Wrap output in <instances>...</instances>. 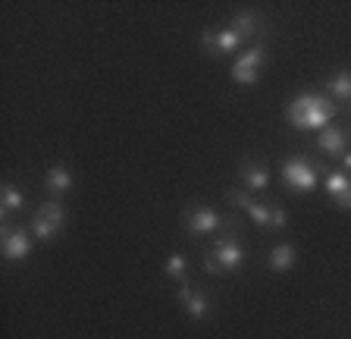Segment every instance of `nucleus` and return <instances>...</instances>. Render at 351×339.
Returning <instances> with one entry per match:
<instances>
[{"mask_svg":"<svg viewBox=\"0 0 351 339\" xmlns=\"http://www.w3.org/2000/svg\"><path fill=\"white\" fill-rule=\"evenodd\" d=\"M332 117H336V101L329 95H314V91H304L285 107L289 126L301 132H323Z\"/></svg>","mask_w":351,"mask_h":339,"instance_id":"obj_1","label":"nucleus"},{"mask_svg":"<svg viewBox=\"0 0 351 339\" xmlns=\"http://www.w3.org/2000/svg\"><path fill=\"white\" fill-rule=\"evenodd\" d=\"M229 201L232 204H239L245 214L251 217V220L257 223V226H263V229H282L285 223H289V217H285V211L282 207H270V204H261V201H254L248 192H229Z\"/></svg>","mask_w":351,"mask_h":339,"instance_id":"obj_2","label":"nucleus"},{"mask_svg":"<svg viewBox=\"0 0 351 339\" xmlns=\"http://www.w3.org/2000/svg\"><path fill=\"white\" fill-rule=\"evenodd\" d=\"M63 223H66L63 204L47 201V204H41V207H38V214L32 217V236H35L38 242H53V239L60 236Z\"/></svg>","mask_w":351,"mask_h":339,"instance_id":"obj_3","label":"nucleus"},{"mask_svg":"<svg viewBox=\"0 0 351 339\" xmlns=\"http://www.w3.org/2000/svg\"><path fill=\"white\" fill-rule=\"evenodd\" d=\"M282 183L292 192H314L317 189V167L307 157H289L282 163Z\"/></svg>","mask_w":351,"mask_h":339,"instance_id":"obj_4","label":"nucleus"},{"mask_svg":"<svg viewBox=\"0 0 351 339\" xmlns=\"http://www.w3.org/2000/svg\"><path fill=\"white\" fill-rule=\"evenodd\" d=\"M0 251H3V258L7 261H25L32 255V248H35V236H32L29 229H16L10 226V223H3L0 226Z\"/></svg>","mask_w":351,"mask_h":339,"instance_id":"obj_5","label":"nucleus"},{"mask_svg":"<svg viewBox=\"0 0 351 339\" xmlns=\"http://www.w3.org/2000/svg\"><path fill=\"white\" fill-rule=\"evenodd\" d=\"M263 63H267V51H263V45L248 47V51L232 63V82L235 85H257Z\"/></svg>","mask_w":351,"mask_h":339,"instance_id":"obj_6","label":"nucleus"},{"mask_svg":"<svg viewBox=\"0 0 351 339\" xmlns=\"http://www.w3.org/2000/svg\"><path fill=\"white\" fill-rule=\"evenodd\" d=\"M241 45H245V41H241V35L232 29V25L217 29V32H204V35H201V47H204V51H210V54H217V57L235 54Z\"/></svg>","mask_w":351,"mask_h":339,"instance_id":"obj_7","label":"nucleus"},{"mask_svg":"<svg viewBox=\"0 0 351 339\" xmlns=\"http://www.w3.org/2000/svg\"><path fill=\"white\" fill-rule=\"evenodd\" d=\"M210 258L223 267V273H235V270H241V264H245V248H241L235 239L226 236V239H217V242H213Z\"/></svg>","mask_w":351,"mask_h":339,"instance_id":"obj_8","label":"nucleus"},{"mask_svg":"<svg viewBox=\"0 0 351 339\" xmlns=\"http://www.w3.org/2000/svg\"><path fill=\"white\" fill-rule=\"evenodd\" d=\"M219 223H223V217L213 207H189L185 211V229L191 236H210L219 229Z\"/></svg>","mask_w":351,"mask_h":339,"instance_id":"obj_9","label":"nucleus"},{"mask_svg":"<svg viewBox=\"0 0 351 339\" xmlns=\"http://www.w3.org/2000/svg\"><path fill=\"white\" fill-rule=\"evenodd\" d=\"M179 302H182L185 314H189L191 320H207V317H210V299H207L201 289L191 286V283L179 286Z\"/></svg>","mask_w":351,"mask_h":339,"instance_id":"obj_10","label":"nucleus"},{"mask_svg":"<svg viewBox=\"0 0 351 339\" xmlns=\"http://www.w3.org/2000/svg\"><path fill=\"white\" fill-rule=\"evenodd\" d=\"M317 148L329 157H345L348 154V132L339 129V126H326L320 132V139H317Z\"/></svg>","mask_w":351,"mask_h":339,"instance_id":"obj_11","label":"nucleus"},{"mask_svg":"<svg viewBox=\"0 0 351 339\" xmlns=\"http://www.w3.org/2000/svg\"><path fill=\"white\" fill-rule=\"evenodd\" d=\"M239 173H241V183H245V189H248V192H263V189H270V170L263 167V163L241 161Z\"/></svg>","mask_w":351,"mask_h":339,"instance_id":"obj_12","label":"nucleus"},{"mask_svg":"<svg viewBox=\"0 0 351 339\" xmlns=\"http://www.w3.org/2000/svg\"><path fill=\"white\" fill-rule=\"evenodd\" d=\"M295 261H298V251H295V245H289V242H279L276 248L270 251V270H273V273L292 270Z\"/></svg>","mask_w":351,"mask_h":339,"instance_id":"obj_13","label":"nucleus"},{"mask_svg":"<svg viewBox=\"0 0 351 339\" xmlns=\"http://www.w3.org/2000/svg\"><path fill=\"white\" fill-rule=\"evenodd\" d=\"M44 183H47V189H51V195H66L69 192V189H73V173H69V170L66 167H51L47 170V176H44Z\"/></svg>","mask_w":351,"mask_h":339,"instance_id":"obj_14","label":"nucleus"},{"mask_svg":"<svg viewBox=\"0 0 351 339\" xmlns=\"http://www.w3.org/2000/svg\"><path fill=\"white\" fill-rule=\"evenodd\" d=\"M22 204H25V198H22V192L13 183H7L0 189V211H3V214H19Z\"/></svg>","mask_w":351,"mask_h":339,"instance_id":"obj_15","label":"nucleus"},{"mask_svg":"<svg viewBox=\"0 0 351 339\" xmlns=\"http://www.w3.org/2000/svg\"><path fill=\"white\" fill-rule=\"evenodd\" d=\"M326 89H329V97H332V101H351V73L348 69L336 73L329 79Z\"/></svg>","mask_w":351,"mask_h":339,"instance_id":"obj_16","label":"nucleus"},{"mask_svg":"<svg viewBox=\"0 0 351 339\" xmlns=\"http://www.w3.org/2000/svg\"><path fill=\"white\" fill-rule=\"evenodd\" d=\"M232 29L241 35V41L254 38V32H257V13H251V10H241V13H235Z\"/></svg>","mask_w":351,"mask_h":339,"instance_id":"obj_17","label":"nucleus"},{"mask_svg":"<svg viewBox=\"0 0 351 339\" xmlns=\"http://www.w3.org/2000/svg\"><path fill=\"white\" fill-rule=\"evenodd\" d=\"M326 192H329V198H339V195L351 192L348 173H326Z\"/></svg>","mask_w":351,"mask_h":339,"instance_id":"obj_18","label":"nucleus"},{"mask_svg":"<svg viewBox=\"0 0 351 339\" xmlns=\"http://www.w3.org/2000/svg\"><path fill=\"white\" fill-rule=\"evenodd\" d=\"M163 273H167L169 280L185 283V255H169V258L163 261Z\"/></svg>","mask_w":351,"mask_h":339,"instance_id":"obj_19","label":"nucleus"},{"mask_svg":"<svg viewBox=\"0 0 351 339\" xmlns=\"http://www.w3.org/2000/svg\"><path fill=\"white\" fill-rule=\"evenodd\" d=\"M204 270H207V273H210V277H223V267H219V264H217V261H213V258H210V255H207V258H204Z\"/></svg>","mask_w":351,"mask_h":339,"instance_id":"obj_20","label":"nucleus"},{"mask_svg":"<svg viewBox=\"0 0 351 339\" xmlns=\"http://www.w3.org/2000/svg\"><path fill=\"white\" fill-rule=\"evenodd\" d=\"M332 204L339 207V211H351V192L339 195V198H332Z\"/></svg>","mask_w":351,"mask_h":339,"instance_id":"obj_21","label":"nucleus"},{"mask_svg":"<svg viewBox=\"0 0 351 339\" xmlns=\"http://www.w3.org/2000/svg\"><path fill=\"white\" fill-rule=\"evenodd\" d=\"M342 167H345V170H351V151H348V154L342 157Z\"/></svg>","mask_w":351,"mask_h":339,"instance_id":"obj_22","label":"nucleus"}]
</instances>
